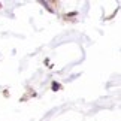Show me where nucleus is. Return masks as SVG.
Wrapping results in <instances>:
<instances>
[{
  "label": "nucleus",
  "mask_w": 121,
  "mask_h": 121,
  "mask_svg": "<svg viewBox=\"0 0 121 121\" xmlns=\"http://www.w3.org/2000/svg\"><path fill=\"white\" fill-rule=\"evenodd\" d=\"M52 88H54V90H55V91H57V90H58V88H60V85H58V84H52Z\"/></svg>",
  "instance_id": "1"
}]
</instances>
